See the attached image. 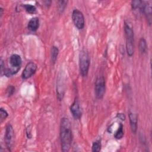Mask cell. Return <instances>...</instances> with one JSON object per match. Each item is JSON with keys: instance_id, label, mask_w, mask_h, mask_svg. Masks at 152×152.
<instances>
[{"instance_id": "6da1fadb", "label": "cell", "mask_w": 152, "mask_h": 152, "mask_svg": "<svg viewBox=\"0 0 152 152\" xmlns=\"http://www.w3.org/2000/svg\"><path fill=\"white\" fill-rule=\"evenodd\" d=\"M60 138L62 150L64 152L68 151L72 141V133L71 122L66 118H62L61 121Z\"/></svg>"}, {"instance_id": "7a4b0ae2", "label": "cell", "mask_w": 152, "mask_h": 152, "mask_svg": "<svg viewBox=\"0 0 152 152\" xmlns=\"http://www.w3.org/2000/svg\"><path fill=\"white\" fill-rule=\"evenodd\" d=\"M124 31L126 37V49L128 56H132L134 54V31L128 23L125 22Z\"/></svg>"}, {"instance_id": "3957f363", "label": "cell", "mask_w": 152, "mask_h": 152, "mask_svg": "<svg viewBox=\"0 0 152 152\" xmlns=\"http://www.w3.org/2000/svg\"><path fill=\"white\" fill-rule=\"evenodd\" d=\"M90 64V56L88 52L85 49L81 50L79 56V66L80 74L83 77L87 75Z\"/></svg>"}, {"instance_id": "277c9868", "label": "cell", "mask_w": 152, "mask_h": 152, "mask_svg": "<svg viewBox=\"0 0 152 152\" xmlns=\"http://www.w3.org/2000/svg\"><path fill=\"white\" fill-rule=\"evenodd\" d=\"M106 90L105 80L103 76H98L95 81L94 92L97 99H101L103 97Z\"/></svg>"}, {"instance_id": "5b68a950", "label": "cell", "mask_w": 152, "mask_h": 152, "mask_svg": "<svg viewBox=\"0 0 152 152\" xmlns=\"http://www.w3.org/2000/svg\"><path fill=\"white\" fill-rule=\"evenodd\" d=\"M72 18L73 23L78 29H83L85 25L84 17L83 13L78 10H73L72 14Z\"/></svg>"}, {"instance_id": "8992f818", "label": "cell", "mask_w": 152, "mask_h": 152, "mask_svg": "<svg viewBox=\"0 0 152 152\" xmlns=\"http://www.w3.org/2000/svg\"><path fill=\"white\" fill-rule=\"evenodd\" d=\"M4 140L5 145L8 150L11 151L14 142V129L11 125L8 124L6 126Z\"/></svg>"}, {"instance_id": "52a82bcc", "label": "cell", "mask_w": 152, "mask_h": 152, "mask_svg": "<svg viewBox=\"0 0 152 152\" xmlns=\"http://www.w3.org/2000/svg\"><path fill=\"white\" fill-rule=\"evenodd\" d=\"M10 63L11 66V70L14 74H16L20 69L22 64L21 56L18 54H13L10 56Z\"/></svg>"}, {"instance_id": "ba28073f", "label": "cell", "mask_w": 152, "mask_h": 152, "mask_svg": "<svg viewBox=\"0 0 152 152\" xmlns=\"http://www.w3.org/2000/svg\"><path fill=\"white\" fill-rule=\"evenodd\" d=\"M37 70V65L32 62H28L25 66L24 69L23 70L21 77L24 80L27 79L31 77Z\"/></svg>"}, {"instance_id": "9c48e42d", "label": "cell", "mask_w": 152, "mask_h": 152, "mask_svg": "<svg viewBox=\"0 0 152 152\" xmlns=\"http://www.w3.org/2000/svg\"><path fill=\"white\" fill-rule=\"evenodd\" d=\"M57 86H56V92L58 98L59 100H61L65 94V82H64V77L61 74L58 75L57 79Z\"/></svg>"}, {"instance_id": "30bf717a", "label": "cell", "mask_w": 152, "mask_h": 152, "mask_svg": "<svg viewBox=\"0 0 152 152\" xmlns=\"http://www.w3.org/2000/svg\"><path fill=\"white\" fill-rule=\"evenodd\" d=\"M70 110L73 117L75 119H79L81 117L82 112L78 99L76 98L70 107Z\"/></svg>"}, {"instance_id": "8fae6325", "label": "cell", "mask_w": 152, "mask_h": 152, "mask_svg": "<svg viewBox=\"0 0 152 152\" xmlns=\"http://www.w3.org/2000/svg\"><path fill=\"white\" fill-rule=\"evenodd\" d=\"M142 12H143L148 20V24L150 25L151 23V14H152V8L151 5L148 2L144 3L142 8L141 9Z\"/></svg>"}, {"instance_id": "7c38bea8", "label": "cell", "mask_w": 152, "mask_h": 152, "mask_svg": "<svg viewBox=\"0 0 152 152\" xmlns=\"http://www.w3.org/2000/svg\"><path fill=\"white\" fill-rule=\"evenodd\" d=\"M129 118L132 132L135 134L137 130V116L133 112H129Z\"/></svg>"}, {"instance_id": "4fadbf2b", "label": "cell", "mask_w": 152, "mask_h": 152, "mask_svg": "<svg viewBox=\"0 0 152 152\" xmlns=\"http://www.w3.org/2000/svg\"><path fill=\"white\" fill-rule=\"evenodd\" d=\"M39 26V20L37 17H33L30 20L27 24V28L31 31H35Z\"/></svg>"}, {"instance_id": "5bb4252c", "label": "cell", "mask_w": 152, "mask_h": 152, "mask_svg": "<svg viewBox=\"0 0 152 152\" xmlns=\"http://www.w3.org/2000/svg\"><path fill=\"white\" fill-rule=\"evenodd\" d=\"M138 47H139V50L141 53L144 54L146 52L147 50V42L146 40H145L144 38H141L140 41H139V44H138Z\"/></svg>"}, {"instance_id": "9a60e30c", "label": "cell", "mask_w": 152, "mask_h": 152, "mask_svg": "<svg viewBox=\"0 0 152 152\" xmlns=\"http://www.w3.org/2000/svg\"><path fill=\"white\" fill-rule=\"evenodd\" d=\"M59 53V49L58 48L55 46H53L51 48V52H50V56H51V61L54 64L55 63L57 58H58V55Z\"/></svg>"}, {"instance_id": "2e32d148", "label": "cell", "mask_w": 152, "mask_h": 152, "mask_svg": "<svg viewBox=\"0 0 152 152\" xmlns=\"http://www.w3.org/2000/svg\"><path fill=\"white\" fill-rule=\"evenodd\" d=\"M124 126L122 124H119V126L118 127V129H117L115 134V138L116 139H121L124 136V130H123Z\"/></svg>"}, {"instance_id": "e0dca14e", "label": "cell", "mask_w": 152, "mask_h": 152, "mask_svg": "<svg viewBox=\"0 0 152 152\" xmlns=\"http://www.w3.org/2000/svg\"><path fill=\"white\" fill-rule=\"evenodd\" d=\"M23 7L26 12L29 14H34L36 12V8L34 5L31 4H24Z\"/></svg>"}, {"instance_id": "ac0fdd59", "label": "cell", "mask_w": 152, "mask_h": 152, "mask_svg": "<svg viewBox=\"0 0 152 152\" xmlns=\"http://www.w3.org/2000/svg\"><path fill=\"white\" fill-rule=\"evenodd\" d=\"M101 149V142L100 140H98L94 141L92 145V151L93 152H99Z\"/></svg>"}, {"instance_id": "d6986e66", "label": "cell", "mask_w": 152, "mask_h": 152, "mask_svg": "<svg viewBox=\"0 0 152 152\" xmlns=\"http://www.w3.org/2000/svg\"><path fill=\"white\" fill-rule=\"evenodd\" d=\"M143 4H144V2H142L141 1H139V0L132 1L131 2V6H132V9L140 8L141 10L143 6Z\"/></svg>"}, {"instance_id": "ffe728a7", "label": "cell", "mask_w": 152, "mask_h": 152, "mask_svg": "<svg viewBox=\"0 0 152 152\" xmlns=\"http://www.w3.org/2000/svg\"><path fill=\"white\" fill-rule=\"evenodd\" d=\"M66 3H67V1H58V10L61 13L64 11L66 6Z\"/></svg>"}, {"instance_id": "44dd1931", "label": "cell", "mask_w": 152, "mask_h": 152, "mask_svg": "<svg viewBox=\"0 0 152 152\" xmlns=\"http://www.w3.org/2000/svg\"><path fill=\"white\" fill-rule=\"evenodd\" d=\"M8 112L3 108L0 109V118H1V122H2L8 116Z\"/></svg>"}, {"instance_id": "7402d4cb", "label": "cell", "mask_w": 152, "mask_h": 152, "mask_svg": "<svg viewBox=\"0 0 152 152\" xmlns=\"http://www.w3.org/2000/svg\"><path fill=\"white\" fill-rule=\"evenodd\" d=\"M15 91V87L12 86H9L7 89V94L8 96H11Z\"/></svg>"}, {"instance_id": "603a6c76", "label": "cell", "mask_w": 152, "mask_h": 152, "mask_svg": "<svg viewBox=\"0 0 152 152\" xmlns=\"http://www.w3.org/2000/svg\"><path fill=\"white\" fill-rule=\"evenodd\" d=\"M117 117H118L119 119H121L122 121L125 120V116L123 113H118L117 115Z\"/></svg>"}]
</instances>
